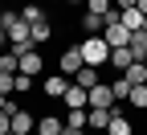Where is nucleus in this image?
Masks as SVG:
<instances>
[{"label": "nucleus", "mask_w": 147, "mask_h": 135, "mask_svg": "<svg viewBox=\"0 0 147 135\" xmlns=\"http://www.w3.org/2000/svg\"><path fill=\"white\" fill-rule=\"evenodd\" d=\"M8 49V29H0V53Z\"/></svg>", "instance_id": "nucleus-27"}, {"label": "nucleus", "mask_w": 147, "mask_h": 135, "mask_svg": "<svg viewBox=\"0 0 147 135\" xmlns=\"http://www.w3.org/2000/svg\"><path fill=\"white\" fill-rule=\"evenodd\" d=\"M4 102H8V94H0V111H4Z\"/></svg>", "instance_id": "nucleus-31"}, {"label": "nucleus", "mask_w": 147, "mask_h": 135, "mask_svg": "<svg viewBox=\"0 0 147 135\" xmlns=\"http://www.w3.org/2000/svg\"><path fill=\"white\" fill-rule=\"evenodd\" d=\"M131 53L139 57V62L147 57V33H143V29H139V33H131Z\"/></svg>", "instance_id": "nucleus-20"}, {"label": "nucleus", "mask_w": 147, "mask_h": 135, "mask_svg": "<svg viewBox=\"0 0 147 135\" xmlns=\"http://www.w3.org/2000/svg\"><path fill=\"white\" fill-rule=\"evenodd\" d=\"M102 37H106V45H110V49L131 45V29H127L123 21H119V25H106V29H102Z\"/></svg>", "instance_id": "nucleus-4"}, {"label": "nucleus", "mask_w": 147, "mask_h": 135, "mask_svg": "<svg viewBox=\"0 0 147 135\" xmlns=\"http://www.w3.org/2000/svg\"><path fill=\"white\" fill-rule=\"evenodd\" d=\"M135 62H139V57L131 53V45H123V49H110V66H115L119 74H123L127 66H135Z\"/></svg>", "instance_id": "nucleus-11"}, {"label": "nucleus", "mask_w": 147, "mask_h": 135, "mask_svg": "<svg viewBox=\"0 0 147 135\" xmlns=\"http://www.w3.org/2000/svg\"><path fill=\"white\" fill-rule=\"evenodd\" d=\"M143 66H147V57H143Z\"/></svg>", "instance_id": "nucleus-33"}, {"label": "nucleus", "mask_w": 147, "mask_h": 135, "mask_svg": "<svg viewBox=\"0 0 147 135\" xmlns=\"http://www.w3.org/2000/svg\"><path fill=\"white\" fill-rule=\"evenodd\" d=\"M61 107H65V111H82V107H90V90H86V86H78V82H69V90H65Z\"/></svg>", "instance_id": "nucleus-3"}, {"label": "nucleus", "mask_w": 147, "mask_h": 135, "mask_svg": "<svg viewBox=\"0 0 147 135\" xmlns=\"http://www.w3.org/2000/svg\"><path fill=\"white\" fill-rule=\"evenodd\" d=\"M53 4H57V0H53Z\"/></svg>", "instance_id": "nucleus-34"}, {"label": "nucleus", "mask_w": 147, "mask_h": 135, "mask_svg": "<svg viewBox=\"0 0 147 135\" xmlns=\"http://www.w3.org/2000/svg\"><path fill=\"white\" fill-rule=\"evenodd\" d=\"M135 4H139V12H147V0H135Z\"/></svg>", "instance_id": "nucleus-30"}, {"label": "nucleus", "mask_w": 147, "mask_h": 135, "mask_svg": "<svg viewBox=\"0 0 147 135\" xmlns=\"http://www.w3.org/2000/svg\"><path fill=\"white\" fill-rule=\"evenodd\" d=\"M69 82H74V78H65V74H53V78H45V94H49V98H65Z\"/></svg>", "instance_id": "nucleus-7"}, {"label": "nucleus", "mask_w": 147, "mask_h": 135, "mask_svg": "<svg viewBox=\"0 0 147 135\" xmlns=\"http://www.w3.org/2000/svg\"><path fill=\"white\" fill-rule=\"evenodd\" d=\"M86 12H102L106 16L110 12V0H86Z\"/></svg>", "instance_id": "nucleus-25"}, {"label": "nucleus", "mask_w": 147, "mask_h": 135, "mask_svg": "<svg viewBox=\"0 0 147 135\" xmlns=\"http://www.w3.org/2000/svg\"><path fill=\"white\" fill-rule=\"evenodd\" d=\"M106 135H135L131 119H123V107H115V115H110V127H106Z\"/></svg>", "instance_id": "nucleus-10"}, {"label": "nucleus", "mask_w": 147, "mask_h": 135, "mask_svg": "<svg viewBox=\"0 0 147 135\" xmlns=\"http://www.w3.org/2000/svg\"><path fill=\"white\" fill-rule=\"evenodd\" d=\"M86 62H82V49L78 45H69L65 53H61V66H57V74H65V78H74V74H78Z\"/></svg>", "instance_id": "nucleus-5"}, {"label": "nucleus", "mask_w": 147, "mask_h": 135, "mask_svg": "<svg viewBox=\"0 0 147 135\" xmlns=\"http://www.w3.org/2000/svg\"><path fill=\"white\" fill-rule=\"evenodd\" d=\"M78 49H82V62H86V66H98V70H102V66H110V45H106V37H102V33L86 37Z\"/></svg>", "instance_id": "nucleus-1"}, {"label": "nucleus", "mask_w": 147, "mask_h": 135, "mask_svg": "<svg viewBox=\"0 0 147 135\" xmlns=\"http://www.w3.org/2000/svg\"><path fill=\"white\" fill-rule=\"evenodd\" d=\"M21 16H25L29 25H37V21H49V12H45L41 4H25V8H21Z\"/></svg>", "instance_id": "nucleus-18"}, {"label": "nucleus", "mask_w": 147, "mask_h": 135, "mask_svg": "<svg viewBox=\"0 0 147 135\" xmlns=\"http://www.w3.org/2000/svg\"><path fill=\"white\" fill-rule=\"evenodd\" d=\"M90 107H119V98H115V86L110 82H98V86H90Z\"/></svg>", "instance_id": "nucleus-2"}, {"label": "nucleus", "mask_w": 147, "mask_h": 135, "mask_svg": "<svg viewBox=\"0 0 147 135\" xmlns=\"http://www.w3.org/2000/svg\"><path fill=\"white\" fill-rule=\"evenodd\" d=\"M143 33H147V16H143Z\"/></svg>", "instance_id": "nucleus-32"}, {"label": "nucleus", "mask_w": 147, "mask_h": 135, "mask_svg": "<svg viewBox=\"0 0 147 135\" xmlns=\"http://www.w3.org/2000/svg\"><path fill=\"white\" fill-rule=\"evenodd\" d=\"M0 94H16V74H0Z\"/></svg>", "instance_id": "nucleus-23"}, {"label": "nucleus", "mask_w": 147, "mask_h": 135, "mask_svg": "<svg viewBox=\"0 0 147 135\" xmlns=\"http://www.w3.org/2000/svg\"><path fill=\"white\" fill-rule=\"evenodd\" d=\"M41 70H45V57L37 53V49H29V53L21 57V74H29V78H37Z\"/></svg>", "instance_id": "nucleus-8"}, {"label": "nucleus", "mask_w": 147, "mask_h": 135, "mask_svg": "<svg viewBox=\"0 0 147 135\" xmlns=\"http://www.w3.org/2000/svg\"><path fill=\"white\" fill-rule=\"evenodd\" d=\"M82 29H86L90 37L102 33V29H106V16H102V12H86V16H82Z\"/></svg>", "instance_id": "nucleus-14"}, {"label": "nucleus", "mask_w": 147, "mask_h": 135, "mask_svg": "<svg viewBox=\"0 0 147 135\" xmlns=\"http://www.w3.org/2000/svg\"><path fill=\"white\" fill-rule=\"evenodd\" d=\"M110 115H115V107H90V131H106L110 127Z\"/></svg>", "instance_id": "nucleus-12"}, {"label": "nucleus", "mask_w": 147, "mask_h": 135, "mask_svg": "<svg viewBox=\"0 0 147 135\" xmlns=\"http://www.w3.org/2000/svg\"><path fill=\"white\" fill-rule=\"evenodd\" d=\"M33 131H37V119H33V115L21 107V111L12 115V135H33Z\"/></svg>", "instance_id": "nucleus-6"}, {"label": "nucleus", "mask_w": 147, "mask_h": 135, "mask_svg": "<svg viewBox=\"0 0 147 135\" xmlns=\"http://www.w3.org/2000/svg\"><path fill=\"white\" fill-rule=\"evenodd\" d=\"M127 102H131L135 111H147V82L143 86H131V98H127Z\"/></svg>", "instance_id": "nucleus-21"}, {"label": "nucleus", "mask_w": 147, "mask_h": 135, "mask_svg": "<svg viewBox=\"0 0 147 135\" xmlns=\"http://www.w3.org/2000/svg\"><path fill=\"white\" fill-rule=\"evenodd\" d=\"M33 90V78H29V74H21V70H16V94H29Z\"/></svg>", "instance_id": "nucleus-24"}, {"label": "nucleus", "mask_w": 147, "mask_h": 135, "mask_svg": "<svg viewBox=\"0 0 147 135\" xmlns=\"http://www.w3.org/2000/svg\"><path fill=\"white\" fill-rule=\"evenodd\" d=\"M115 8H135V0H115Z\"/></svg>", "instance_id": "nucleus-29"}, {"label": "nucleus", "mask_w": 147, "mask_h": 135, "mask_svg": "<svg viewBox=\"0 0 147 135\" xmlns=\"http://www.w3.org/2000/svg\"><path fill=\"white\" fill-rule=\"evenodd\" d=\"M61 131H65V119L45 115V119H37V131H33V135H61Z\"/></svg>", "instance_id": "nucleus-9"}, {"label": "nucleus", "mask_w": 147, "mask_h": 135, "mask_svg": "<svg viewBox=\"0 0 147 135\" xmlns=\"http://www.w3.org/2000/svg\"><path fill=\"white\" fill-rule=\"evenodd\" d=\"M16 70H21V57H16L12 49H4L0 53V74H16Z\"/></svg>", "instance_id": "nucleus-17"}, {"label": "nucleus", "mask_w": 147, "mask_h": 135, "mask_svg": "<svg viewBox=\"0 0 147 135\" xmlns=\"http://www.w3.org/2000/svg\"><path fill=\"white\" fill-rule=\"evenodd\" d=\"M74 82L86 86V90H90V86H98V66H82L78 74H74Z\"/></svg>", "instance_id": "nucleus-13"}, {"label": "nucleus", "mask_w": 147, "mask_h": 135, "mask_svg": "<svg viewBox=\"0 0 147 135\" xmlns=\"http://www.w3.org/2000/svg\"><path fill=\"white\" fill-rule=\"evenodd\" d=\"M61 135H86V127H65Z\"/></svg>", "instance_id": "nucleus-28"}, {"label": "nucleus", "mask_w": 147, "mask_h": 135, "mask_svg": "<svg viewBox=\"0 0 147 135\" xmlns=\"http://www.w3.org/2000/svg\"><path fill=\"white\" fill-rule=\"evenodd\" d=\"M123 78L131 82V86H143V82H147V66H143V62H135V66H127V70H123Z\"/></svg>", "instance_id": "nucleus-16"}, {"label": "nucleus", "mask_w": 147, "mask_h": 135, "mask_svg": "<svg viewBox=\"0 0 147 135\" xmlns=\"http://www.w3.org/2000/svg\"><path fill=\"white\" fill-rule=\"evenodd\" d=\"M143 16H147V12H139V4H135V8H123V25L131 29V33H139V29H143Z\"/></svg>", "instance_id": "nucleus-15"}, {"label": "nucleus", "mask_w": 147, "mask_h": 135, "mask_svg": "<svg viewBox=\"0 0 147 135\" xmlns=\"http://www.w3.org/2000/svg\"><path fill=\"white\" fill-rule=\"evenodd\" d=\"M49 37H53V21H37V25H33V41H37V45H45Z\"/></svg>", "instance_id": "nucleus-19"}, {"label": "nucleus", "mask_w": 147, "mask_h": 135, "mask_svg": "<svg viewBox=\"0 0 147 135\" xmlns=\"http://www.w3.org/2000/svg\"><path fill=\"white\" fill-rule=\"evenodd\" d=\"M110 86H115V98H119V102H127V98H131V82H127L123 74H119V78L110 82Z\"/></svg>", "instance_id": "nucleus-22"}, {"label": "nucleus", "mask_w": 147, "mask_h": 135, "mask_svg": "<svg viewBox=\"0 0 147 135\" xmlns=\"http://www.w3.org/2000/svg\"><path fill=\"white\" fill-rule=\"evenodd\" d=\"M0 135H12V111H0Z\"/></svg>", "instance_id": "nucleus-26"}]
</instances>
